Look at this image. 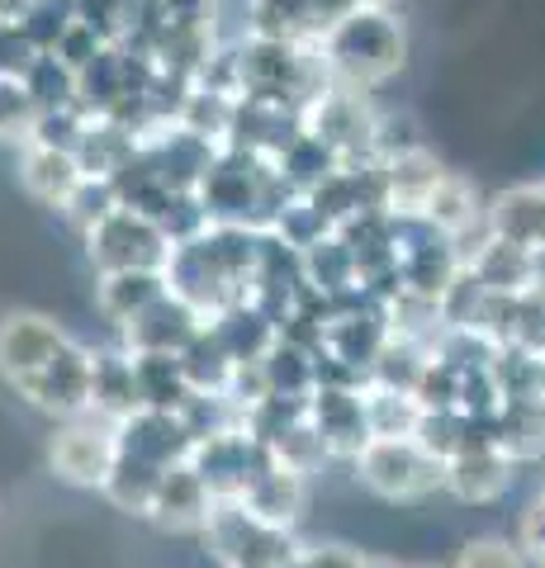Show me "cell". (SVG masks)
<instances>
[{"mask_svg":"<svg viewBox=\"0 0 545 568\" xmlns=\"http://www.w3.org/2000/svg\"><path fill=\"white\" fill-rule=\"evenodd\" d=\"M209 517H214V493H209V484L200 478L195 459H181V465L162 478V488H157L148 521L157 530H166V536H200Z\"/></svg>","mask_w":545,"mask_h":568,"instance_id":"obj_14","label":"cell"},{"mask_svg":"<svg viewBox=\"0 0 545 568\" xmlns=\"http://www.w3.org/2000/svg\"><path fill=\"white\" fill-rule=\"evenodd\" d=\"M85 261L95 275H119V271H166L175 237L143 209L119 200L95 227L81 233Z\"/></svg>","mask_w":545,"mask_h":568,"instance_id":"obj_6","label":"cell"},{"mask_svg":"<svg viewBox=\"0 0 545 568\" xmlns=\"http://www.w3.org/2000/svg\"><path fill=\"white\" fill-rule=\"evenodd\" d=\"M309 484H313L309 474H299L294 465H285V459L275 455L266 474L252 484V493L242 497V507L275 530H299V521H304V511H309Z\"/></svg>","mask_w":545,"mask_h":568,"instance_id":"obj_15","label":"cell"},{"mask_svg":"<svg viewBox=\"0 0 545 568\" xmlns=\"http://www.w3.org/2000/svg\"><path fill=\"white\" fill-rule=\"evenodd\" d=\"M0 379L48 422L77 417L91 407L95 346L72 336L48 313L10 308L0 317Z\"/></svg>","mask_w":545,"mask_h":568,"instance_id":"obj_1","label":"cell"},{"mask_svg":"<svg viewBox=\"0 0 545 568\" xmlns=\"http://www.w3.org/2000/svg\"><path fill=\"white\" fill-rule=\"evenodd\" d=\"M266 237L271 227H248V223H204L195 233L175 237L166 261V290L185 298L209 327L214 317L252 304Z\"/></svg>","mask_w":545,"mask_h":568,"instance_id":"obj_2","label":"cell"},{"mask_svg":"<svg viewBox=\"0 0 545 568\" xmlns=\"http://www.w3.org/2000/svg\"><path fill=\"white\" fill-rule=\"evenodd\" d=\"M451 568H532V559L513 536H474L461 545Z\"/></svg>","mask_w":545,"mask_h":568,"instance_id":"obj_20","label":"cell"},{"mask_svg":"<svg viewBox=\"0 0 545 568\" xmlns=\"http://www.w3.org/2000/svg\"><path fill=\"white\" fill-rule=\"evenodd\" d=\"M204 332V317L185 304V298H175L171 290L157 294L143 313H133L124 327L110 332L119 336L129 351H166V355H185L190 346L200 342Z\"/></svg>","mask_w":545,"mask_h":568,"instance_id":"obj_12","label":"cell"},{"mask_svg":"<svg viewBox=\"0 0 545 568\" xmlns=\"http://www.w3.org/2000/svg\"><path fill=\"white\" fill-rule=\"evenodd\" d=\"M442 181H446V166L417 142V148H403L380 162V204L398 213V219H422Z\"/></svg>","mask_w":545,"mask_h":568,"instance_id":"obj_13","label":"cell"},{"mask_svg":"<svg viewBox=\"0 0 545 568\" xmlns=\"http://www.w3.org/2000/svg\"><path fill=\"white\" fill-rule=\"evenodd\" d=\"M371 6H384V0H371Z\"/></svg>","mask_w":545,"mask_h":568,"instance_id":"obj_26","label":"cell"},{"mask_svg":"<svg viewBox=\"0 0 545 568\" xmlns=\"http://www.w3.org/2000/svg\"><path fill=\"white\" fill-rule=\"evenodd\" d=\"M304 564L309 568H408V564H394L384 555H371V549H356V545H342V540H304Z\"/></svg>","mask_w":545,"mask_h":568,"instance_id":"obj_22","label":"cell"},{"mask_svg":"<svg viewBox=\"0 0 545 568\" xmlns=\"http://www.w3.org/2000/svg\"><path fill=\"white\" fill-rule=\"evenodd\" d=\"M319 62L327 71L332 85H351V91H380L390 77L403 71V58H408V39H403V24L394 20L384 6H351L342 20H332L319 39Z\"/></svg>","mask_w":545,"mask_h":568,"instance_id":"obj_4","label":"cell"},{"mask_svg":"<svg viewBox=\"0 0 545 568\" xmlns=\"http://www.w3.org/2000/svg\"><path fill=\"white\" fill-rule=\"evenodd\" d=\"M408 568H451V564H408Z\"/></svg>","mask_w":545,"mask_h":568,"instance_id":"obj_25","label":"cell"},{"mask_svg":"<svg viewBox=\"0 0 545 568\" xmlns=\"http://www.w3.org/2000/svg\"><path fill=\"white\" fill-rule=\"evenodd\" d=\"M119 459V422L104 413H77L52 422L48 436V469L58 484L81 488V493H104Z\"/></svg>","mask_w":545,"mask_h":568,"instance_id":"obj_7","label":"cell"},{"mask_svg":"<svg viewBox=\"0 0 545 568\" xmlns=\"http://www.w3.org/2000/svg\"><path fill=\"white\" fill-rule=\"evenodd\" d=\"M85 181H91V175H85L77 148L43 142V138H29L20 148V190L29 194V200H39L43 209L67 213V204L77 200V190Z\"/></svg>","mask_w":545,"mask_h":568,"instance_id":"obj_11","label":"cell"},{"mask_svg":"<svg viewBox=\"0 0 545 568\" xmlns=\"http://www.w3.org/2000/svg\"><path fill=\"white\" fill-rule=\"evenodd\" d=\"M309 426L332 465H351L375 436L371 407H365V384L361 379H319V388L309 394Z\"/></svg>","mask_w":545,"mask_h":568,"instance_id":"obj_9","label":"cell"},{"mask_svg":"<svg viewBox=\"0 0 545 568\" xmlns=\"http://www.w3.org/2000/svg\"><path fill=\"white\" fill-rule=\"evenodd\" d=\"M0 517H6V507H0Z\"/></svg>","mask_w":545,"mask_h":568,"instance_id":"obj_27","label":"cell"},{"mask_svg":"<svg viewBox=\"0 0 545 568\" xmlns=\"http://www.w3.org/2000/svg\"><path fill=\"white\" fill-rule=\"evenodd\" d=\"M536 388H541V398H545V361H536Z\"/></svg>","mask_w":545,"mask_h":568,"instance_id":"obj_24","label":"cell"},{"mask_svg":"<svg viewBox=\"0 0 545 568\" xmlns=\"http://www.w3.org/2000/svg\"><path fill=\"white\" fill-rule=\"evenodd\" d=\"M190 455H195V432L175 407H133L119 422V459L100 497L124 517L148 521L162 478Z\"/></svg>","mask_w":545,"mask_h":568,"instance_id":"obj_3","label":"cell"},{"mask_svg":"<svg viewBox=\"0 0 545 568\" xmlns=\"http://www.w3.org/2000/svg\"><path fill=\"white\" fill-rule=\"evenodd\" d=\"M346 469L356 488L394 507H417L446 493V459L422 446L417 436H375Z\"/></svg>","mask_w":545,"mask_h":568,"instance_id":"obj_5","label":"cell"},{"mask_svg":"<svg viewBox=\"0 0 545 568\" xmlns=\"http://www.w3.org/2000/svg\"><path fill=\"white\" fill-rule=\"evenodd\" d=\"M517 478H522V465L503 450L494 426L480 432L474 440H465V446L446 459V493L455 497V503H470V507L503 503Z\"/></svg>","mask_w":545,"mask_h":568,"instance_id":"obj_10","label":"cell"},{"mask_svg":"<svg viewBox=\"0 0 545 568\" xmlns=\"http://www.w3.org/2000/svg\"><path fill=\"white\" fill-rule=\"evenodd\" d=\"M200 545L214 559V568H275L290 559L299 536L266 526L242 503H214V517L200 530Z\"/></svg>","mask_w":545,"mask_h":568,"instance_id":"obj_8","label":"cell"},{"mask_svg":"<svg viewBox=\"0 0 545 568\" xmlns=\"http://www.w3.org/2000/svg\"><path fill=\"white\" fill-rule=\"evenodd\" d=\"M39 0H0V24H14V20H29V10Z\"/></svg>","mask_w":545,"mask_h":568,"instance_id":"obj_23","label":"cell"},{"mask_svg":"<svg viewBox=\"0 0 545 568\" xmlns=\"http://www.w3.org/2000/svg\"><path fill=\"white\" fill-rule=\"evenodd\" d=\"M157 294H166V271H119L95 275V313L119 332L133 313H143Z\"/></svg>","mask_w":545,"mask_h":568,"instance_id":"obj_17","label":"cell"},{"mask_svg":"<svg viewBox=\"0 0 545 568\" xmlns=\"http://www.w3.org/2000/svg\"><path fill=\"white\" fill-rule=\"evenodd\" d=\"M48 58V48L33 39L24 20L0 24V77H33V67Z\"/></svg>","mask_w":545,"mask_h":568,"instance_id":"obj_21","label":"cell"},{"mask_svg":"<svg viewBox=\"0 0 545 568\" xmlns=\"http://www.w3.org/2000/svg\"><path fill=\"white\" fill-rule=\"evenodd\" d=\"M43 119V104L33 95L29 77H0V142L24 148Z\"/></svg>","mask_w":545,"mask_h":568,"instance_id":"obj_19","label":"cell"},{"mask_svg":"<svg viewBox=\"0 0 545 568\" xmlns=\"http://www.w3.org/2000/svg\"><path fill=\"white\" fill-rule=\"evenodd\" d=\"M365 384V407H371V432L375 436H417L422 432V417H427V407L413 388H394V384ZM371 436V440H375Z\"/></svg>","mask_w":545,"mask_h":568,"instance_id":"obj_18","label":"cell"},{"mask_svg":"<svg viewBox=\"0 0 545 568\" xmlns=\"http://www.w3.org/2000/svg\"><path fill=\"white\" fill-rule=\"evenodd\" d=\"M133 407H143L138 398V375H133V351L110 336L104 346H95V379H91V413H104L114 422H124Z\"/></svg>","mask_w":545,"mask_h":568,"instance_id":"obj_16","label":"cell"}]
</instances>
